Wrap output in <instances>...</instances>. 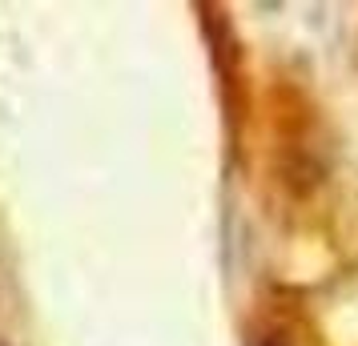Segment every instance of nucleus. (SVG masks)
Here are the masks:
<instances>
[{"mask_svg": "<svg viewBox=\"0 0 358 346\" xmlns=\"http://www.w3.org/2000/svg\"><path fill=\"white\" fill-rule=\"evenodd\" d=\"M262 346H282V343H262Z\"/></svg>", "mask_w": 358, "mask_h": 346, "instance_id": "nucleus-1", "label": "nucleus"}]
</instances>
